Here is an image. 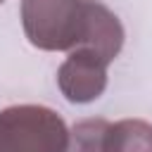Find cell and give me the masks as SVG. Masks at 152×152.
<instances>
[{
	"label": "cell",
	"instance_id": "277c9868",
	"mask_svg": "<svg viewBox=\"0 0 152 152\" xmlns=\"http://www.w3.org/2000/svg\"><path fill=\"white\" fill-rule=\"evenodd\" d=\"M0 2H5V0H0Z\"/></svg>",
	"mask_w": 152,
	"mask_h": 152
},
{
	"label": "cell",
	"instance_id": "3957f363",
	"mask_svg": "<svg viewBox=\"0 0 152 152\" xmlns=\"http://www.w3.org/2000/svg\"><path fill=\"white\" fill-rule=\"evenodd\" d=\"M107 66L109 62L100 52L90 48H76L57 69V88L69 102L88 104L104 93Z\"/></svg>",
	"mask_w": 152,
	"mask_h": 152
},
{
	"label": "cell",
	"instance_id": "7a4b0ae2",
	"mask_svg": "<svg viewBox=\"0 0 152 152\" xmlns=\"http://www.w3.org/2000/svg\"><path fill=\"white\" fill-rule=\"evenodd\" d=\"M64 119L43 104H12L0 109V152H66Z\"/></svg>",
	"mask_w": 152,
	"mask_h": 152
},
{
	"label": "cell",
	"instance_id": "6da1fadb",
	"mask_svg": "<svg viewBox=\"0 0 152 152\" xmlns=\"http://www.w3.org/2000/svg\"><path fill=\"white\" fill-rule=\"evenodd\" d=\"M21 26L48 52L90 48L112 64L124 48V26L100 0H21Z\"/></svg>",
	"mask_w": 152,
	"mask_h": 152
}]
</instances>
